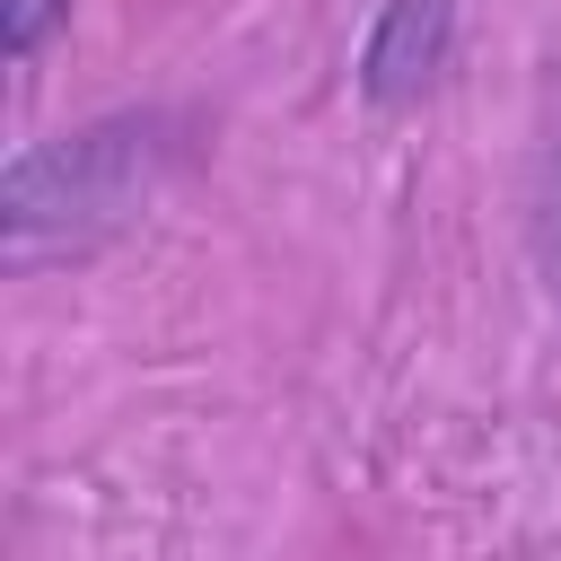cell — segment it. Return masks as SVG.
Returning a JSON list of instances; mask_svg holds the SVG:
<instances>
[{"label":"cell","mask_w":561,"mask_h":561,"mask_svg":"<svg viewBox=\"0 0 561 561\" xmlns=\"http://www.w3.org/2000/svg\"><path fill=\"white\" fill-rule=\"evenodd\" d=\"M149 167H158V123H96L79 140H53V149H26L9 167V193H0V219L18 245H35L44 228H105L123 210H140L149 193Z\"/></svg>","instance_id":"6da1fadb"},{"label":"cell","mask_w":561,"mask_h":561,"mask_svg":"<svg viewBox=\"0 0 561 561\" xmlns=\"http://www.w3.org/2000/svg\"><path fill=\"white\" fill-rule=\"evenodd\" d=\"M447 44H456V0H386L359 53V96L386 114L430 96V79L447 70Z\"/></svg>","instance_id":"7a4b0ae2"},{"label":"cell","mask_w":561,"mask_h":561,"mask_svg":"<svg viewBox=\"0 0 561 561\" xmlns=\"http://www.w3.org/2000/svg\"><path fill=\"white\" fill-rule=\"evenodd\" d=\"M535 263L561 307V88L543 96V149H535Z\"/></svg>","instance_id":"3957f363"},{"label":"cell","mask_w":561,"mask_h":561,"mask_svg":"<svg viewBox=\"0 0 561 561\" xmlns=\"http://www.w3.org/2000/svg\"><path fill=\"white\" fill-rule=\"evenodd\" d=\"M44 18H53V0H9V53H26L44 35Z\"/></svg>","instance_id":"277c9868"}]
</instances>
